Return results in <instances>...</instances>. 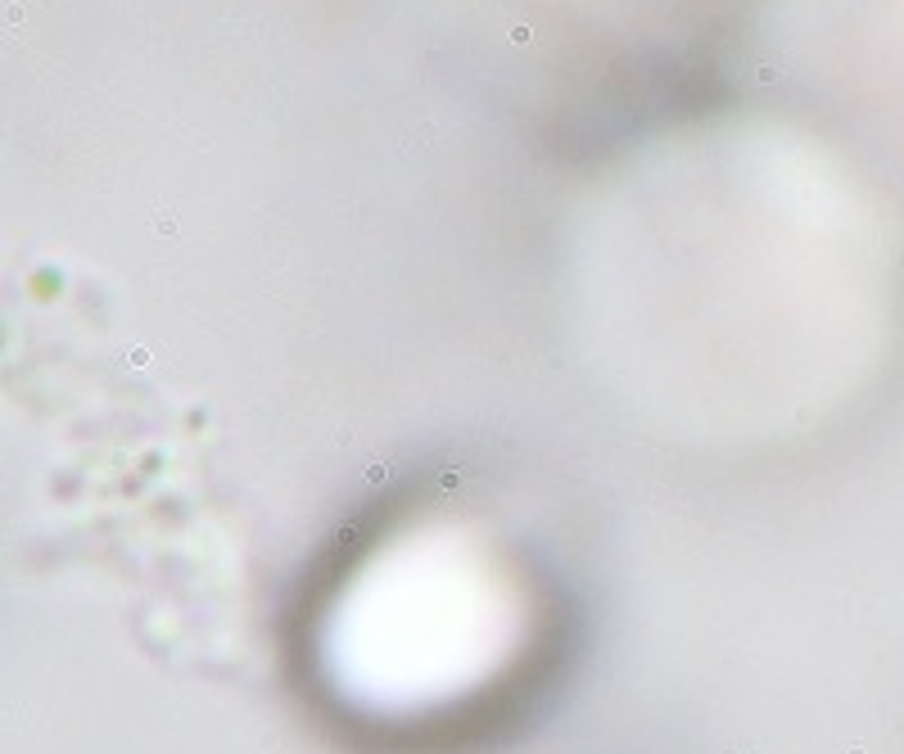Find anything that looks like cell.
Segmentation results:
<instances>
[{"instance_id":"obj_1","label":"cell","mask_w":904,"mask_h":754,"mask_svg":"<svg viewBox=\"0 0 904 754\" xmlns=\"http://www.w3.org/2000/svg\"><path fill=\"white\" fill-rule=\"evenodd\" d=\"M520 610L511 583L475 547L452 538L407 542L385 574L358 583L348 610L344 660L348 687L380 709H425L488 682L511 650Z\"/></svg>"}]
</instances>
